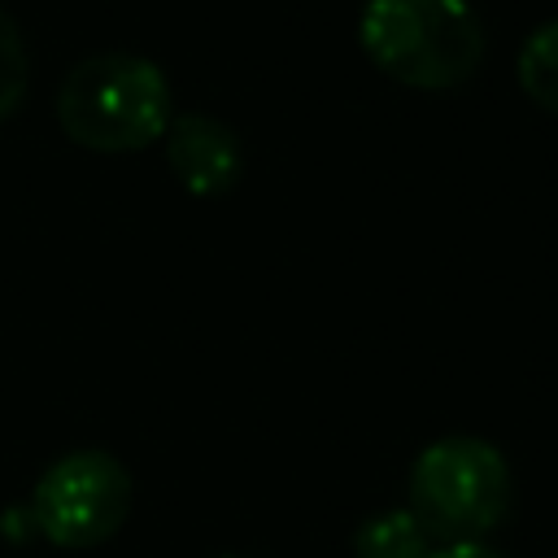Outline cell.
<instances>
[{"mask_svg": "<svg viewBox=\"0 0 558 558\" xmlns=\"http://www.w3.org/2000/svg\"><path fill=\"white\" fill-rule=\"evenodd\" d=\"M436 549L432 532L414 519L410 506L379 510L357 523L353 532V558H427Z\"/></svg>", "mask_w": 558, "mask_h": 558, "instance_id": "8992f818", "label": "cell"}, {"mask_svg": "<svg viewBox=\"0 0 558 558\" xmlns=\"http://www.w3.org/2000/svg\"><path fill=\"white\" fill-rule=\"evenodd\" d=\"M227 558H244V554H227Z\"/></svg>", "mask_w": 558, "mask_h": 558, "instance_id": "30bf717a", "label": "cell"}, {"mask_svg": "<svg viewBox=\"0 0 558 558\" xmlns=\"http://www.w3.org/2000/svg\"><path fill=\"white\" fill-rule=\"evenodd\" d=\"M357 44L375 70L414 92H453L484 61V26L466 0H366Z\"/></svg>", "mask_w": 558, "mask_h": 558, "instance_id": "6da1fadb", "label": "cell"}, {"mask_svg": "<svg viewBox=\"0 0 558 558\" xmlns=\"http://www.w3.org/2000/svg\"><path fill=\"white\" fill-rule=\"evenodd\" d=\"M514 70H519L523 96H527L532 105L558 113V17L545 22V26H536V31L523 39Z\"/></svg>", "mask_w": 558, "mask_h": 558, "instance_id": "52a82bcc", "label": "cell"}, {"mask_svg": "<svg viewBox=\"0 0 558 558\" xmlns=\"http://www.w3.org/2000/svg\"><path fill=\"white\" fill-rule=\"evenodd\" d=\"M26 78H31V61H26L22 31H17V22L0 9V122L22 105Z\"/></svg>", "mask_w": 558, "mask_h": 558, "instance_id": "ba28073f", "label": "cell"}, {"mask_svg": "<svg viewBox=\"0 0 558 558\" xmlns=\"http://www.w3.org/2000/svg\"><path fill=\"white\" fill-rule=\"evenodd\" d=\"M131 514V471L109 449H70L57 458L31 493V519L39 536L61 549L105 545Z\"/></svg>", "mask_w": 558, "mask_h": 558, "instance_id": "277c9868", "label": "cell"}, {"mask_svg": "<svg viewBox=\"0 0 558 558\" xmlns=\"http://www.w3.org/2000/svg\"><path fill=\"white\" fill-rule=\"evenodd\" d=\"M170 83L140 52L83 57L57 92L61 131L92 153H140L170 126Z\"/></svg>", "mask_w": 558, "mask_h": 558, "instance_id": "7a4b0ae2", "label": "cell"}, {"mask_svg": "<svg viewBox=\"0 0 558 558\" xmlns=\"http://www.w3.org/2000/svg\"><path fill=\"white\" fill-rule=\"evenodd\" d=\"M161 140L170 174L192 196H227L244 174L240 135L209 113H174Z\"/></svg>", "mask_w": 558, "mask_h": 558, "instance_id": "5b68a950", "label": "cell"}, {"mask_svg": "<svg viewBox=\"0 0 558 558\" xmlns=\"http://www.w3.org/2000/svg\"><path fill=\"white\" fill-rule=\"evenodd\" d=\"M427 558H506V554L484 541H449V545H436Z\"/></svg>", "mask_w": 558, "mask_h": 558, "instance_id": "9c48e42d", "label": "cell"}, {"mask_svg": "<svg viewBox=\"0 0 558 558\" xmlns=\"http://www.w3.org/2000/svg\"><path fill=\"white\" fill-rule=\"evenodd\" d=\"M410 510L432 541H484L510 510V466L484 436H440L410 466Z\"/></svg>", "mask_w": 558, "mask_h": 558, "instance_id": "3957f363", "label": "cell"}]
</instances>
